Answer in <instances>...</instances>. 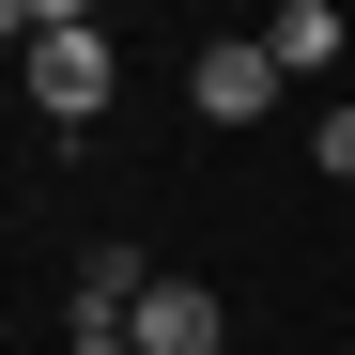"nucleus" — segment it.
<instances>
[{"label": "nucleus", "instance_id": "f257e3e1", "mask_svg": "<svg viewBox=\"0 0 355 355\" xmlns=\"http://www.w3.org/2000/svg\"><path fill=\"white\" fill-rule=\"evenodd\" d=\"M16 93L46 108V124H93V108H108V31H31Z\"/></svg>", "mask_w": 355, "mask_h": 355}, {"label": "nucleus", "instance_id": "f03ea898", "mask_svg": "<svg viewBox=\"0 0 355 355\" xmlns=\"http://www.w3.org/2000/svg\"><path fill=\"white\" fill-rule=\"evenodd\" d=\"M186 93H201V124H263V108H278V46H263V31L201 46V62H186Z\"/></svg>", "mask_w": 355, "mask_h": 355}, {"label": "nucleus", "instance_id": "7ed1b4c3", "mask_svg": "<svg viewBox=\"0 0 355 355\" xmlns=\"http://www.w3.org/2000/svg\"><path fill=\"white\" fill-rule=\"evenodd\" d=\"M124 340H139V355H216V340H232V309H216L201 278H155L139 309H124Z\"/></svg>", "mask_w": 355, "mask_h": 355}, {"label": "nucleus", "instance_id": "20e7f679", "mask_svg": "<svg viewBox=\"0 0 355 355\" xmlns=\"http://www.w3.org/2000/svg\"><path fill=\"white\" fill-rule=\"evenodd\" d=\"M263 46H278V78H324V62H340V0H278Z\"/></svg>", "mask_w": 355, "mask_h": 355}, {"label": "nucleus", "instance_id": "39448f33", "mask_svg": "<svg viewBox=\"0 0 355 355\" xmlns=\"http://www.w3.org/2000/svg\"><path fill=\"white\" fill-rule=\"evenodd\" d=\"M139 293H155V263H139V248H93V263H78V309H62V324H124Z\"/></svg>", "mask_w": 355, "mask_h": 355}, {"label": "nucleus", "instance_id": "423d86ee", "mask_svg": "<svg viewBox=\"0 0 355 355\" xmlns=\"http://www.w3.org/2000/svg\"><path fill=\"white\" fill-rule=\"evenodd\" d=\"M324 170H340V186H355V108H324Z\"/></svg>", "mask_w": 355, "mask_h": 355}, {"label": "nucleus", "instance_id": "0eeeda50", "mask_svg": "<svg viewBox=\"0 0 355 355\" xmlns=\"http://www.w3.org/2000/svg\"><path fill=\"white\" fill-rule=\"evenodd\" d=\"M62 355H139V340L124 324H62Z\"/></svg>", "mask_w": 355, "mask_h": 355}, {"label": "nucleus", "instance_id": "6e6552de", "mask_svg": "<svg viewBox=\"0 0 355 355\" xmlns=\"http://www.w3.org/2000/svg\"><path fill=\"white\" fill-rule=\"evenodd\" d=\"M31 31H93V0H31Z\"/></svg>", "mask_w": 355, "mask_h": 355}, {"label": "nucleus", "instance_id": "1a4fd4ad", "mask_svg": "<svg viewBox=\"0 0 355 355\" xmlns=\"http://www.w3.org/2000/svg\"><path fill=\"white\" fill-rule=\"evenodd\" d=\"M16 31H31V0H0V46H16Z\"/></svg>", "mask_w": 355, "mask_h": 355}, {"label": "nucleus", "instance_id": "9d476101", "mask_svg": "<svg viewBox=\"0 0 355 355\" xmlns=\"http://www.w3.org/2000/svg\"><path fill=\"white\" fill-rule=\"evenodd\" d=\"M340 355H355V340H340Z\"/></svg>", "mask_w": 355, "mask_h": 355}]
</instances>
